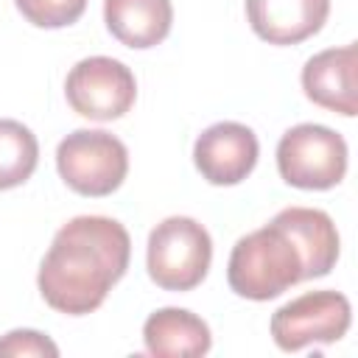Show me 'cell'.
<instances>
[{"mask_svg":"<svg viewBox=\"0 0 358 358\" xmlns=\"http://www.w3.org/2000/svg\"><path fill=\"white\" fill-rule=\"evenodd\" d=\"M129 257L131 238L120 221L106 215H76L53 235L39 263V294L59 313H92L126 274Z\"/></svg>","mask_w":358,"mask_h":358,"instance_id":"obj_1","label":"cell"},{"mask_svg":"<svg viewBox=\"0 0 358 358\" xmlns=\"http://www.w3.org/2000/svg\"><path fill=\"white\" fill-rule=\"evenodd\" d=\"M227 280L238 296L266 302L305 280V260L296 241L271 221L238 238L227 263Z\"/></svg>","mask_w":358,"mask_h":358,"instance_id":"obj_2","label":"cell"},{"mask_svg":"<svg viewBox=\"0 0 358 358\" xmlns=\"http://www.w3.org/2000/svg\"><path fill=\"white\" fill-rule=\"evenodd\" d=\"M213 238L187 215L159 221L148 235V277L165 291H193L210 271Z\"/></svg>","mask_w":358,"mask_h":358,"instance_id":"obj_3","label":"cell"},{"mask_svg":"<svg viewBox=\"0 0 358 358\" xmlns=\"http://www.w3.org/2000/svg\"><path fill=\"white\" fill-rule=\"evenodd\" d=\"M56 168L70 190L98 199L123 185L129 173V151L103 129H76L59 143Z\"/></svg>","mask_w":358,"mask_h":358,"instance_id":"obj_4","label":"cell"},{"mask_svg":"<svg viewBox=\"0 0 358 358\" xmlns=\"http://www.w3.org/2000/svg\"><path fill=\"white\" fill-rule=\"evenodd\" d=\"M277 171L291 187L330 190L347 173V143L322 123H299L277 143Z\"/></svg>","mask_w":358,"mask_h":358,"instance_id":"obj_5","label":"cell"},{"mask_svg":"<svg viewBox=\"0 0 358 358\" xmlns=\"http://www.w3.org/2000/svg\"><path fill=\"white\" fill-rule=\"evenodd\" d=\"M352 322L350 299L341 291H308L271 316V338L280 350L296 352L308 344H333L344 338Z\"/></svg>","mask_w":358,"mask_h":358,"instance_id":"obj_6","label":"cell"},{"mask_svg":"<svg viewBox=\"0 0 358 358\" xmlns=\"http://www.w3.org/2000/svg\"><path fill=\"white\" fill-rule=\"evenodd\" d=\"M64 95L73 112L106 123L123 117L134 106L137 81L123 62L112 56H90L76 62V67L67 73Z\"/></svg>","mask_w":358,"mask_h":358,"instance_id":"obj_7","label":"cell"},{"mask_svg":"<svg viewBox=\"0 0 358 358\" xmlns=\"http://www.w3.org/2000/svg\"><path fill=\"white\" fill-rule=\"evenodd\" d=\"M260 157V143L255 131L235 120H221L207 126L193 145V162L210 185H238L243 182Z\"/></svg>","mask_w":358,"mask_h":358,"instance_id":"obj_8","label":"cell"},{"mask_svg":"<svg viewBox=\"0 0 358 358\" xmlns=\"http://www.w3.org/2000/svg\"><path fill=\"white\" fill-rule=\"evenodd\" d=\"M302 90L322 109L358 115V48H327L310 56L302 67Z\"/></svg>","mask_w":358,"mask_h":358,"instance_id":"obj_9","label":"cell"},{"mask_svg":"<svg viewBox=\"0 0 358 358\" xmlns=\"http://www.w3.org/2000/svg\"><path fill=\"white\" fill-rule=\"evenodd\" d=\"M330 0H246L252 31L268 45H299L322 31Z\"/></svg>","mask_w":358,"mask_h":358,"instance_id":"obj_10","label":"cell"},{"mask_svg":"<svg viewBox=\"0 0 358 358\" xmlns=\"http://www.w3.org/2000/svg\"><path fill=\"white\" fill-rule=\"evenodd\" d=\"M299 246L305 260V280H316L333 271L338 260V229L324 210L316 207H285L274 218Z\"/></svg>","mask_w":358,"mask_h":358,"instance_id":"obj_11","label":"cell"},{"mask_svg":"<svg viewBox=\"0 0 358 358\" xmlns=\"http://www.w3.org/2000/svg\"><path fill=\"white\" fill-rule=\"evenodd\" d=\"M145 350L157 358H199L213 347L210 327L185 308H159L143 324Z\"/></svg>","mask_w":358,"mask_h":358,"instance_id":"obj_12","label":"cell"},{"mask_svg":"<svg viewBox=\"0 0 358 358\" xmlns=\"http://www.w3.org/2000/svg\"><path fill=\"white\" fill-rule=\"evenodd\" d=\"M103 22L126 48H154L171 34V0H103Z\"/></svg>","mask_w":358,"mask_h":358,"instance_id":"obj_13","label":"cell"},{"mask_svg":"<svg viewBox=\"0 0 358 358\" xmlns=\"http://www.w3.org/2000/svg\"><path fill=\"white\" fill-rule=\"evenodd\" d=\"M39 162L36 134L20 120L0 117V190L20 187L31 179Z\"/></svg>","mask_w":358,"mask_h":358,"instance_id":"obj_14","label":"cell"},{"mask_svg":"<svg viewBox=\"0 0 358 358\" xmlns=\"http://www.w3.org/2000/svg\"><path fill=\"white\" fill-rule=\"evenodd\" d=\"M14 3L20 14L36 28L73 25L87 8V0H14Z\"/></svg>","mask_w":358,"mask_h":358,"instance_id":"obj_15","label":"cell"},{"mask_svg":"<svg viewBox=\"0 0 358 358\" xmlns=\"http://www.w3.org/2000/svg\"><path fill=\"white\" fill-rule=\"evenodd\" d=\"M56 358L59 347L39 330H11L0 338V358Z\"/></svg>","mask_w":358,"mask_h":358,"instance_id":"obj_16","label":"cell"}]
</instances>
